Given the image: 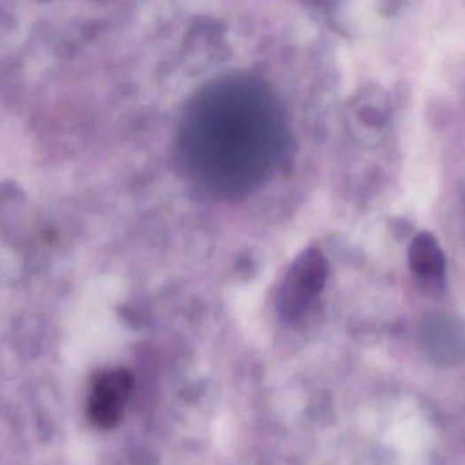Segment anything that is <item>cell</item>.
<instances>
[{
  "label": "cell",
  "instance_id": "obj_3",
  "mask_svg": "<svg viewBox=\"0 0 465 465\" xmlns=\"http://www.w3.org/2000/svg\"><path fill=\"white\" fill-rule=\"evenodd\" d=\"M133 376L125 368L101 371L90 384L86 416L93 426L110 430L122 421L133 391Z\"/></svg>",
  "mask_w": 465,
  "mask_h": 465
},
{
  "label": "cell",
  "instance_id": "obj_1",
  "mask_svg": "<svg viewBox=\"0 0 465 465\" xmlns=\"http://www.w3.org/2000/svg\"><path fill=\"white\" fill-rule=\"evenodd\" d=\"M191 176L221 198L261 186L279 160L283 119L261 80L231 74L212 81L189 101L178 136Z\"/></svg>",
  "mask_w": 465,
  "mask_h": 465
},
{
  "label": "cell",
  "instance_id": "obj_4",
  "mask_svg": "<svg viewBox=\"0 0 465 465\" xmlns=\"http://www.w3.org/2000/svg\"><path fill=\"white\" fill-rule=\"evenodd\" d=\"M427 355L438 365H456L465 356V332L452 320H430L422 330Z\"/></svg>",
  "mask_w": 465,
  "mask_h": 465
},
{
  "label": "cell",
  "instance_id": "obj_2",
  "mask_svg": "<svg viewBox=\"0 0 465 465\" xmlns=\"http://www.w3.org/2000/svg\"><path fill=\"white\" fill-rule=\"evenodd\" d=\"M329 265L315 249L303 252L291 265L277 295V308L283 318L298 320L322 292Z\"/></svg>",
  "mask_w": 465,
  "mask_h": 465
},
{
  "label": "cell",
  "instance_id": "obj_5",
  "mask_svg": "<svg viewBox=\"0 0 465 465\" xmlns=\"http://www.w3.org/2000/svg\"><path fill=\"white\" fill-rule=\"evenodd\" d=\"M409 265L412 272L422 279H441L446 267L445 255L438 242L431 235L421 234L409 246Z\"/></svg>",
  "mask_w": 465,
  "mask_h": 465
}]
</instances>
